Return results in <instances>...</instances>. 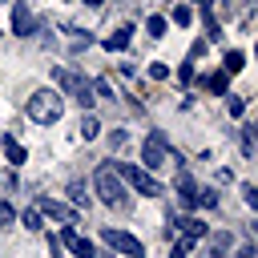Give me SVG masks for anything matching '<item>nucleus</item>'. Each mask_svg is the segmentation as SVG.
I'll return each instance as SVG.
<instances>
[{
    "label": "nucleus",
    "mask_w": 258,
    "mask_h": 258,
    "mask_svg": "<svg viewBox=\"0 0 258 258\" xmlns=\"http://www.w3.org/2000/svg\"><path fill=\"white\" fill-rule=\"evenodd\" d=\"M0 145H4V157H8L12 165H24V157H28V153H24V145H20L12 133H4V137H0Z\"/></svg>",
    "instance_id": "nucleus-12"
},
{
    "label": "nucleus",
    "mask_w": 258,
    "mask_h": 258,
    "mask_svg": "<svg viewBox=\"0 0 258 258\" xmlns=\"http://www.w3.org/2000/svg\"><path fill=\"white\" fill-rule=\"evenodd\" d=\"M226 85H230V73H222V69L206 77V89H210V93H218V97H226Z\"/></svg>",
    "instance_id": "nucleus-16"
},
{
    "label": "nucleus",
    "mask_w": 258,
    "mask_h": 258,
    "mask_svg": "<svg viewBox=\"0 0 258 258\" xmlns=\"http://www.w3.org/2000/svg\"><path fill=\"white\" fill-rule=\"evenodd\" d=\"M202 52H206V40H194V44H189V60H198Z\"/></svg>",
    "instance_id": "nucleus-30"
},
{
    "label": "nucleus",
    "mask_w": 258,
    "mask_h": 258,
    "mask_svg": "<svg viewBox=\"0 0 258 258\" xmlns=\"http://www.w3.org/2000/svg\"><path fill=\"white\" fill-rule=\"evenodd\" d=\"M24 113H28V121H36V125H56L60 113H64V97H60L56 89H36V93L24 101Z\"/></svg>",
    "instance_id": "nucleus-2"
},
{
    "label": "nucleus",
    "mask_w": 258,
    "mask_h": 258,
    "mask_svg": "<svg viewBox=\"0 0 258 258\" xmlns=\"http://www.w3.org/2000/svg\"><path fill=\"white\" fill-rule=\"evenodd\" d=\"M85 4H89V8H101V4H105V0H85Z\"/></svg>",
    "instance_id": "nucleus-35"
},
{
    "label": "nucleus",
    "mask_w": 258,
    "mask_h": 258,
    "mask_svg": "<svg viewBox=\"0 0 258 258\" xmlns=\"http://www.w3.org/2000/svg\"><path fill=\"white\" fill-rule=\"evenodd\" d=\"M101 238L113 246V250H121V254H129V258H145V246L133 238V234H125V230H117V226H105L101 230Z\"/></svg>",
    "instance_id": "nucleus-5"
},
{
    "label": "nucleus",
    "mask_w": 258,
    "mask_h": 258,
    "mask_svg": "<svg viewBox=\"0 0 258 258\" xmlns=\"http://www.w3.org/2000/svg\"><path fill=\"white\" fill-rule=\"evenodd\" d=\"M202 20H206V40H222V24H218V16H214L210 4L202 8Z\"/></svg>",
    "instance_id": "nucleus-14"
},
{
    "label": "nucleus",
    "mask_w": 258,
    "mask_h": 258,
    "mask_svg": "<svg viewBox=\"0 0 258 258\" xmlns=\"http://www.w3.org/2000/svg\"><path fill=\"white\" fill-rule=\"evenodd\" d=\"M230 242H234V234H230V230H218V234H210V250H230Z\"/></svg>",
    "instance_id": "nucleus-21"
},
{
    "label": "nucleus",
    "mask_w": 258,
    "mask_h": 258,
    "mask_svg": "<svg viewBox=\"0 0 258 258\" xmlns=\"http://www.w3.org/2000/svg\"><path fill=\"white\" fill-rule=\"evenodd\" d=\"M198 258H222V250H210V246H206V250H202Z\"/></svg>",
    "instance_id": "nucleus-33"
},
{
    "label": "nucleus",
    "mask_w": 258,
    "mask_h": 258,
    "mask_svg": "<svg viewBox=\"0 0 258 258\" xmlns=\"http://www.w3.org/2000/svg\"><path fill=\"white\" fill-rule=\"evenodd\" d=\"M189 20H194V8H189V4H177V8H173V24H181V28H185Z\"/></svg>",
    "instance_id": "nucleus-22"
},
{
    "label": "nucleus",
    "mask_w": 258,
    "mask_h": 258,
    "mask_svg": "<svg viewBox=\"0 0 258 258\" xmlns=\"http://www.w3.org/2000/svg\"><path fill=\"white\" fill-rule=\"evenodd\" d=\"M222 198H218V189L214 185H198V206H206V210H214Z\"/></svg>",
    "instance_id": "nucleus-20"
},
{
    "label": "nucleus",
    "mask_w": 258,
    "mask_h": 258,
    "mask_svg": "<svg viewBox=\"0 0 258 258\" xmlns=\"http://www.w3.org/2000/svg\"><path fill=\"white\" fill-rule=\"evenodd\" d=\"M69 202H73L77 210H85V206H89V194H85V181H69Z\"/></svg>",
    "instance_id": "nucleus-18"
},
{
    "label": "nucleus",
    "mask_w": 258,
    "mask_h": 258,
    "mask_svg": "<svg viewBox=\"0 0 258 258\" xmlns=\"http://www.w3.org/2000/svg\"><path fill=\"white\" fill-rule=\"evenodd\" d=\"M177 198H181V206H185V210H194V206H198V181L189 177V169H177Z\"/></svg>",
    "instance_id": "nucleus-10"
},
{
    "label": "nucleus",
    "mask_w": 258,
    "mask_h": 258,
    "mask_svg": "<svg viewBox=\"0 0 258 258\" xmlns=\"http://www.w3.org/2000/svg\"><path fill=\"white\" fill-rule=\"evenodd\" d=\"M113 169H117V173H121V181H125V185H133L141 198H161V194H165V189H161V181H157L145 165H133V161H113Z\"/></svg>",
    "instance_id": "nucleus-3"
},
{
    "label": "nucleus",
    "mask_w": 258,
    "mask_h": 258,
    "mask_svg": "<svg viewBox=\"0 0 258 258\" xmlns=\"http://www.w3.org/2000/svg\"><path fill=\"white\" fill-rule=\"evenodd\" d=\"M56 242H64V246L73 250V258H97V246H93L89 238H81V234H77L69 222L60 226V238H56Z\"/></svg>",
    "instance_id": "nucleus-7"
},
{
    "label": "nucleus",
    "mask_w": 258,
    "mask_h": 258,
    "mask_svg": "<svg viewBox=\"0 0 258 258\" xmlns=\"http://www.w3.org/2000/svg\"><path fill=\"white\" fill-rule=\"evenodd\" d=\"M149 77H153V81H165V77H169V69H165L161 60H153V64H149Z\"/></svg>",
    "instance_id": "nucleus-27"
},
{
    "label": "nucleus",
    "mask_w": 258,
    "mask_h": 258,
    "mask_svg": "<svg viewBox=\"0 0 258 258\" xmlns=\"http://www.w3.org/2000/svg\"><path fill=\"white\" fill-rule=\"evenodd\" d=\"M24 226H28V230H40V210H36V206L24 210Z\"/></svg>",
    "instance_id": "nucleus-26"
},
{
    "label": "nucleus",
    "mask_w": 258,
    "mask_h": 258,
    "mask_svg": "<svg viewBox=\"0 0 258 258\" xmlns=\"http://www.w3.org/2000/svg\"><path fill=\"white\" fill-rule=\"evenodd\" d=\"M169 258H185V250H181V246H173V250H169Z\"/></svg>",
    "instance_id": "nucleus-34"
},
{
    "label": "nucleus",
    "mask_w": 258,
    "mask_h": 258,
    "mask_svg": "<svg viewBox=\"0 0 258 258\" xmlns=\"http://www.w3.org/2000/svg\"><path fill=\"white\" fill-rule=\"evenodd\" d=\"M238 258H258V250H254V246H242V250H238Z\"/></svg>",
    "instance_id": "nucleus-32"
},
{
    "label": "nucleus",
    "mask_w": 258,
    "mask_h": 258,
    "mask_svg": "<svg viewBox=\"0 0 258 258\" xmlns=\"http://www.w3.org/2000/svg\"><path fill=\"white\" fill-rule=\"evenodd\" d=\"M165 157H169V145H165V137L153 129V133L145 137V145H141V165H145V169H161Z\"/></svg>",
    "instance_id": "nucleus-6"
},
{
    "label": "nucleus",
    "mask_w": 258,
    "mask_h": 258,
    "mask_svg": "<svg viewBox=\"0 0 258 258\" xmlns=\"http://www.w3.org/2000/svg\"><path fill=\"white\" fill-rule=\"evenodd\" d=\"M89 44H93V36H89L85 28H69V48H73V52H81V48H89Z\"/></svg>",
    "instance_id": "nucleus-17"
},
{
    "label": "nucleus",
    "mask_w": 258,
    "mask_h": 258,
    "mask_svg": "<svg viewBox=\"0 0 258 258\" xmlns=\"http://www.w3.org/2000/svg\"><path fill=\"white\" fill-rule=\"evenodd\" d=\"M12 32H16V36H32V8H28L24 0L12 4Z\"/></svg>",
    "instance_id": "nucleus-9"
},
{
    "label": "nucleus",
    "mask_w": 258,
    "mask_h": 258,
    "mask_svg": "<svg viewBox=\"0 0 258 258\" xmlns=\"http://www.w3.org/2000/svg\"><path fill=\"white\" fill-rule=\"evenodd\" d=\"M36 210H40V214H48V218H56V222H73V218H77V210H73V206L56 202V198H48V194H36Z\"/></svg>",
    "instance_id": "nucleus-8"
},
{
    "label": "nucleus",
    "mask_w": 258,
    "mask_h": 258,
    "mask_svg": "<svg viewBox=\"0 0 258 258\" xmlns=\"http://www.w3.org/2000/svg\"><path fill=\"white\" fill-rule=\"evenodd\" d=\"M56 85L64 89V97H73V101H77V105H85V109H89V105H93V97H97V93H93V81H89V77H81L77 69H64V64L56 69Z\"/></svg>",
    "instance_id": "nucleus-4"
},
{
    "label": "nucleus",
    "mask_w": 258,
    "mask_h": 258,
    "mask_svg": "<svg viewBox=\"0 0 258 258\" xmlns=\"http://www.w3.org/2000/svg\"><path fill=\"white\" fill-rule=\"evenodd\" d=\"M194 4H198V8H206V4H214V0H194Z\"/></svg>",
    "instance_id": "nucleus-36"
},
{
    "label": "nucleus",
    "mask_w": 258,
    "mask_h": 258,
    "mask_svg": "<svg viewBox=\"0 0 258 258\" xmlns=\"http://www.w3.org/2000/svg\"><path fill=\"white\" fill-rule=\"evenodd\" d=\"M177 77H181V85H189V81H194V60H189V64H181V73H177Z\"/></svg>",
    "instance_id": "nucleus-31"
},
{
    "label": "nucleus",
    "mask_w": 258,
    "mask_h": 258,
    "mask_svg": "<svg viewBox=\"0 0 258 258\" xmlns=\"http://www.w3.org/2000/svg\"><path fill=\"white\" fill-rule=\"evenodd\" d=\"M177 230H181V234H189L194 242L210 234V230H206V222H202V218H194V214H189V218H177Z\"/></svg>",
    "instance_id": "nucleus-13"
},
{
    "label": "nucleus",
    "mask_w": 258,
    "mask_h": 258,
    "mask_svg": "<svg viewBox=\"0 0 258 258\" xmlns=\"http://www.w3.org/2000/svg\"><path fill=\"white\" fill-rule=\"evenodd\" d=\"M242 198H246V206H258V189L254 185H242Z\"/></svg>",
    "instance_id": "nucleus-29"
},
{
    "label": "nucleus",
    "mask_w": 258,
    "mask_h": 258,
    "mask_svg": "<svg viewBox=\"0 0 258 258\" xmlns=\"http://www.w3.org/2000/svg\"><path fill=\"white\" fill-rule=\"evenodd\" d=\"M226 109H230V117H242V113H246V101L234 97V93H226Z\"/></svg>",
    "instance_id": "nucleus-23"
},
{
    "label": "nucleus",
    "mask_w": 258,
    "mask_h": 258,
    "mask_svg": "<svg viewBox=\"0 0 258 258\" xmlns=\"http://www.w3.org/2000/svg\"><path fill=\"white\" fill-rule=\"evenodd\" d=\"M93 189H97V198L109 206V210H125L129 206V185L121 181V173L113 169V161H105V165H97V173H93Z\"/></svg>",
    "instance_id": "nucleus-1"
},
{
    "label": "nucleus",
    "mask_w": 258,
    "mask_h": 258,
    "mask_svg": "<svg viewBox=\"0 0 258 258\" xmlns=\"http://www.w3.org/2000/svg\"><path fill=\"white\" fill-rule=\"evenodd\" d=\"M129 40H133V24H121L113 36H105V48H109V52H125Z\"/></svg>",
    "instance_id": "nucleus-11"
},
{
    "label": "nucleus",
    "mask_w": 258,
    "mask_h": 258,
    "mask_svg": "<svg viewBox=\"0 0 258 258\" xmlns=\"http://www.w3.org/2000/svg\"><path fill=\"white\" fill-rule=\"evenodd\" d=\"M145 28H149V36H165V32H169V20H165L161 12H153V16L145 20Z\"/></svg>",
    "instance_id": "nucleus-19"
},
{
    "label": "nucleus",
    "mask_w": 258,
    "mask_h": 258,
    "mask_svg": "<svg viewBox=\"0 0 258 258\" xmlns=\"http://www.w3.org/2000/svg\"><path fill=\"white\" fill-rule=\"evenodd\" d=\"M12 218H16V214H12V206H8V202H0V230H4V226H12Z\"/></svg>",
    "instance_id": "nucleus-28"
},
{
    "label": "nucleus",
    "mask_w": 258,
    "mask_h": 258,
    "mask_svg": "<svg viewBox=\"0 0 258 258\" xmlns=\"http://www.w3.org/2000/svg\"><path fill=\"white\" fill-rule=\"evenodd\" d=\"M97 133H101V121H97V117L89 113V117L81 121V137H97Z\"/></svg>",
    "instance_id": "nucleus-24"
},
{
    "label": "nucleus",
    "mask_w": 258,
    "mask_h": 258,
    "mask_svg": "<svg viewBox=\"0 0 258 258\" xmlns=\"http://www.w3.org/2000/svg\"><path fill=\"white\" fill-rule=\"evenodd\" d=\"M238 141H242V153H246V157H254V137H250V125H242V129H238Z\"/></svg>",
    "instance_id": "nucleus-25"
},
{
    "label": "nucleus",
    "mask_w": 258,
    "mask_h": 258,
    "mask_svg": "<svg viewBox=\"0 0 258 258\" xmlns=\"http://www.w3.org/2000/svg\"><path fill=\"white\" fill-rule=\"evenodd\" d=\"M242 64H246V52L242 48H230L226 60H222V73H242Z\"/></svg>",
    "instance_id": "nucleus-15"
}]
</instances>
